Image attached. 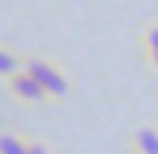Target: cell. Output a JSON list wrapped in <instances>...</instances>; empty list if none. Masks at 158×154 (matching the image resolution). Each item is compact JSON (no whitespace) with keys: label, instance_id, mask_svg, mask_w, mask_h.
<instances>
[{"label":"cell","instance_id":"obj_1","mask_svg":"<svg viewBox=\"0 0 158 154\" xmlns=\"http://www.w3.org/2000/svg\"><path fill=\"white\" fill-rule=\"evenodd\" d=\"M30 75H38V83H42L49 90V98L53 102H64L68 94H72V79H68V71L53 60V56H27V64H23Z\"/></svg>","mask_w":158,"mask_h":154},{"label":"cell","instance_id":"obj_2","mask_svg":"<svg viewBox=\"0 0 158 154\" xmlns=\"http://www.w3.org/2000/svg\"><path fill=\"white\" fill-rule=\"evenodd\" d=\"M8 90H11V98L23 102V105H45V102H53L49 90L38 83V75H30L27 68H19L11 79H8Z\"/></svg>","mask_w":158,"mask_h":154},{"label":"cell","instance_id":"obj_3","mask_svg":"<svg viewBox=\"0 0 158 154\" xmlns=\"http://www.w3.org/2000/svg\"><path fill=\"white\" fill-rule=\"evenodd\" d=\"M139 53H143L147 68L158 75V23H143L139 26Z\"/></svg>","mask_w":158,"mask_h":154},{"label":"cell","instance_id":"obj_4","mask_svg":"<svg viewBox=\"0 0 158 154\" xmlns=\"http://www.w3.org/2000/svg\"><path fill=\"white\" fill-rule=\"evenodd\" d=\"M128 143H132V154H158V128L154 124H139L128 136Z\"/></svg>","mask_w":158,"mask_h":154},{"label":"cell","instance_id":"obj_5","mask_svg":"<svg viewBox=\"0 0 158 154\" xmlns=\"http://www.w3.org/2000/svg\"><path fill=\"white\" fill-rule=\"evenodd\" d=\"M23 64H27L23 56H15L11 49H0V79H11V75L23 68Z\"/></svg>","mask_w":158,"mask_h":154},{"label":"cell","instance_id":"obj_6","mask_svg":"<svg viewBox=\"0 0 158 154\" xmlns=\"http://www.w3.org/2000/svg\"><path fill=\"white\" fill-rule=\"evenodd\" d=\"M27 143L23 136H11V132H0V154H27Z\"/></svg>","mask_w":158,"mask_h":154},{"label":"cell","instance_id":"obj_7","mask_svg":"<svg viewBox=\"0 0 158 154\" xmlns=\"http://www.w3.org/2000/svg\"><path fill=\"white\" fill-rule=\"evenodd\" d=\"M27 154H53V150H49L45 143H38V139H30V143H27Z\"/></svg>","mask_w":158,"mask_h":154}]
</instances>
